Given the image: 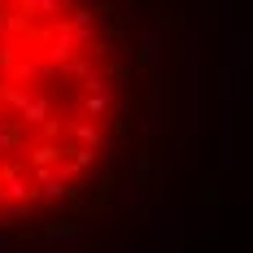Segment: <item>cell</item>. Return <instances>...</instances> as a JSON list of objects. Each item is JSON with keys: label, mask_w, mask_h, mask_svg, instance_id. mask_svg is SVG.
<instances>
[{"label": "cell", "mask_w": 253, "mask_h": 253, "mask_svg": "<svg viewBox=\"0 0 253 253\" xmlns=\"http://www.w3.org/2000/svg\"><path fill=\"white\" fill-rule=\"evenodd\" d=\"M153 0H0V236L75 240L109 210V149L157 87Z\"/></svg>", "instance_id": "cell-1"}]
</instances>
